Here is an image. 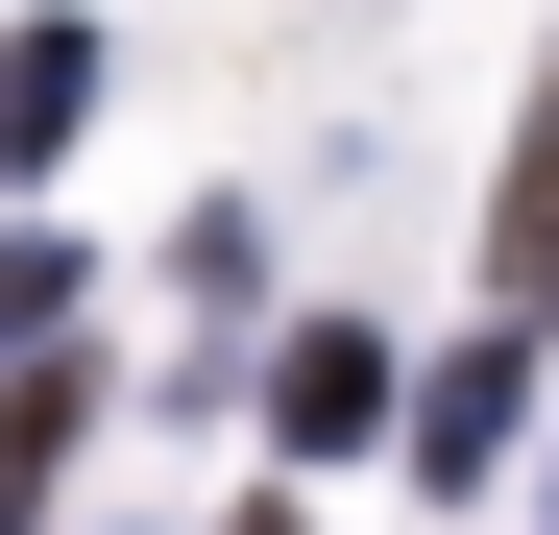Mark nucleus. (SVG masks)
<instances>
[{"label":"nucleus","instance_id":"obj_1","mask_svg":"<svg viewBox=\"0 0 559 535\" xmlns=\"http://www.w3.org/2000/svg\"><path fill=\"white\" fill-rule=\"evenodd\" d=\"M414 390H390V341L365 317H317V341H267V438H293V463H341V438H390Z\"/></svg>","mask_w":559,"mask_h":535},{"label":"nucleus","instance_id":"obj_2","mask_svg":"<svg viewBox=\"0 0 559 535\" xmlns=\"http://www.w3.org/2000/svg\"><path fill=\"white\" fill-rule=\"evenodd\" d=\"M73 122H98V25H25L0 49V170H73Z\"/></svg>","mask_w":559,"mask_h":535},{"label":"nucleus","instance_id":"obj_3","mask_svg":"<svg viewBox=\"0 0 559 535\" xmlns=\"http://www.w3.org/2000/svg\"><path fill=\"white\" fill-rule=\"evenodd\" d=\"M487 293L559 317V73H535V146H511V195H487Z\"/></svg>","mask_w":559,"mask_h":535},{"label":"nucleus","instance_id":"obj_4","mask_svg":"<svg viewBox=\"0 0 559 535\" xmlns=\"http://www.w3.org/2000/svg\"><path fill=\"white\" fill-rule=\"evenodd\" d=\"M511 463V341H487V366H438L414 390V487H487Z\"/></svg>","mask_w":559,"mask_h":535},{"label":"nucleus","instance_id":"obj_5","mask_svg":"<svg viewBox=\"0 0 559 535\" xmlns=\"http://www.w3.org/2000/svg\"><path fill=\"white\" fill-rule=\"evenodd\" d=\"M73 438H98V390H73V366H25V390H0V535L49 511V463H73Z\"/></svg>","mask_w":559,"mask_h":535},{"label":"nucleus","instance_id":"obj_6","mask_svg":"<svg viewBox=\"0 0 559 535\" xmlns=\"http://www.w3.org/2000/svg\"><path fill=\"white\" fill-rule=\"evenodd\" d=\"M49 341H73V243H49V219H0V390H25Z\"/></svg>","mask_w":559,"mask_h":535},{"label":"nucleus","instance_id":"obj_7","mask_svg":"<svg viewBox=\"0 0 559 535\" xmlns=\"http://www.w3.org/2000/svg\"><path fill=\"white\" fill-rule=\"evenodd\" d=\"M243 535H317V511H243Z\"/></svg>","mask_w":559,"mask_h":535},{"label":"nucleus","instance_id":"obj_8","mask_svg":"<svg viewBox=\"0 0 559 535\" xmlns=\"http://www.w3.org/2000/svg\"><path fill=\"white\" fill-rule=\"evenodd\" d=\"M535 463H559V438H535Z\"/></svg>","mask_w":559,"mask_h":535}]
</instances>
